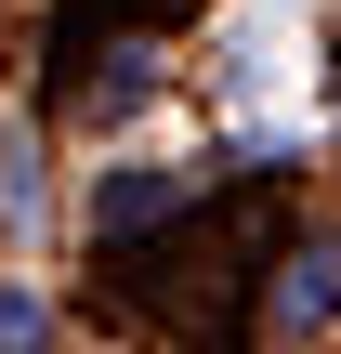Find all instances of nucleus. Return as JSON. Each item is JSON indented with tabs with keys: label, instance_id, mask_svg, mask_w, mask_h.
Segmentation results:
<instances>
[{
	"label": "nucleus",
	"instance_id": "nucleus-1",
	"mask_svg": "<svg viewBox=\"0 0 341 354\" xmlns=\"http://www.w3.org/2000/svg\"><path fill=\"white\" fill-rule=\"evenodd\" d=\"M263 263H276V210H263V197H223V210H184L171 250H131V302L171 315L184 342H237Z\"/></svg>",
	"mask_w": 341,
	"mask_h": 354
},
{
	"label": "nucleus",
	"instance_id": "nucleus-2",
	"mask_svg": "<svg viewBox=\"0 0 341 354\" xmlns=\"http://www.w3.org/2000/svg\"><path fill=\"white\" fill-rule=\"evenodd\" d=\"M263 276H276V289H263V315H276V328H341V236L276 250Z\"/></svg>",
	"mask_w": 341,
	"mask_h": 354
},
{
	"label": "nucleus",
	"instance_id": "nucleus-3",
	"mask_svg": "<svg viewBox=\"0 0 341 354\" xmlns=\"http://www.w3.org/2000/svg\"><path fill=\"white\" fill-rule=\"evenodd\" d=\"M184 210H197L184 171H105V184H92V236H105V250H131L145 223H184Z\"/></svg>",
	"mask_w": 341,
	"mask_h": 354
},
{
	"label": "nucleus",
	"instance_id": "nucleus-4",
	"mask_svg": "<svg viewBox=\"0 0 341 354\" xmlns=\"http://www.w3.org/2000/svg\"><path fill=\"white\" fill-rule=\"evenodd\" d=\"M0 354H39V302L26 289H0Z\"/></svg>",
	"mask_w": 341,
	"mask_h": 354
}]
</instances>
